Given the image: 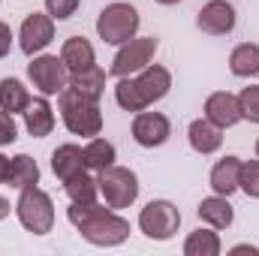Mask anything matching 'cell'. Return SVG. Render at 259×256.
<instances>
[{
    "label": "cell",
    "mask_w": 259,
    "mask_h": 256,
    "mask_svg": "<svg viewBox=\"0 0 259 256\" xmlns=\"http://www.w3.org/2000/svg\"><path fill=\"white\" fill-rule=\"evenodd\" d=\"M69 223L81 232V238H88L91 244L97 247H115L121 241H127L130 235V223L124 217H118L115 211L109 208H100V205H78L72 202L69 208Z\"/></svg>",
    "instance_id": "obj_1"
},
{
    "label": "cell",
    "mask_w": 259,
    "mask_h": 256,
    "mask_svg": "<svg viewBox=\"0 0 259 256\" xmlns=\"http://www.w3.org/2000/svg\"><path fill=\"white\" fill-rule=\"evenodd\" d=\"M61 115L69 133L75 136H100L103 130V115L97 100L78 94L75 88H64L61 91Z\"/></svg>",
    "instance_id": "obj_2"
},
{
    "label": "cell",
    "mask_w": 259,
    "mask_h": 256,
    "mask_svg": "<svg viewBox=\"0 0 259 256\" xmlns=\"http://www.w3.org/2000/svg\"><path fill=\"white\" fill-rule=\"evenodd\" d=\"M15 211H18L21 226L33 235H46L55 226V205H52L49 193H42L39 187H24L18 196Z\"/></svg>",
    "instance_id": "obj_3"
},
{
    "label": "cell",
    "mask_w": 259,
    "mask_h": 256,
    "mask_svg": "<svg viewBox=\"0 0 259 256\" xmlns=\"http://www.w3.org/2000/svg\"><path fill=\"white\" fill-rule=\"evenodd\" d=\"M139 30V12L130 3H109L97 18V33L109 46H124Z\"/></svg>",
    "instance_id": "obj_4"
},
{
    "label": "cell",
    "mask_w": 259,
    "mask_h": 256,
    "mask_svg": "<svg viewBox=\"0 0 259 256\" xmlns=\"http://www.w3.org/2000/svg\"><path fill=\"white\" fill-rule=\"evenodd\" d=\"M178 223H181V214L172 202L166 199H154L142 208L139 214V229L154 238V241H169L175 232H178Z\"/></svg>",
    "instance_id": "obj_5"
},
{
    "label": "cell",
    "mask_w": 259,
    "mask_h": 256,
    "mask_svg": "<svg viewBox=\"0 0 259 256\" xmlns=\"http://www.w3.org/2000/svg\"><path fill=\"white\" fill-rule=\"evenodd\" d=\"M100 190L109 208H127L139 196V178L124 166H109L100 172Z\"/></svg>",
    "instance_id": "obj_6"
},
{
    "label": "cell",
    "mask_w": 259,
    "mask_h": 256,
    "mask_svg": "<svg viewBox=\"0 0 259 256\" xmlns=\"http://www.w3.org/2000/svg\"><path fill=\"white\" fill-rule=\"evenodd\" d=\"M154 55H157V39L154 36H142V39H130L121 46V52L115 55V61H112V75L115 78H124V75H133V72H139V69H145V66L154 61Z\"/></svg>",
    "instance_id": "obj_7"
},
{
    "label": "cell",
    "mask_w": 259,
    "mask_h": 256,
    "mask_svg": "<svg viewBox=\"0 0 259 256\" xmlns=\"http://www.w3.org/2000/svg\"><path fill=\"white\" fill-rule=\"evenodd\" d=\"M27 75H30V81L49 97V94H61L66 88V81H69V69H66L64 61H58L55 55H39V58H33L30 66H27Z\"/></svg>",
    "instance_id": "obj_8"
},
{
    "label": "cell",
    "mask_w": 259,
    "mask_h": 256,
    "mask_svg": "<svg viewBox=\"0 0 259 256\" xmlns=\"http://www.w3.org/2000/svg\"><path fill=\"white\" fill-rule=\"evenodd\" d=\"M21 52L24 55H36V52H42L52 39H55V21H52V15H42V12H30L27 18H24V24H21Z\"/></svg>",
    "instance_id": "obj_9"
},
{
    "label": "cell",
    "mask_w": 259,
    "mask_h": 256,
    "mask_svg": "<svg viewBox=\"0 0 259 256\" xmlns=\"http://www.w3.org/2000/svg\"><path fill=\"white\" fill-rule=\"evenodd\" d=\"M196 24H199V30H205L211 36H226L235 27V9L226 0H211V3H205L199 9Z\"/></svg>",
    "instance_id": "obj_10"
},
{
    "label": "cell",
    "mask_w": 259,
    "mask_h": 256,
    "mask_svg": "<svg viewBox=\"0 0 259 256\" xmlns=\"http://www.w3.org/2000/svg\"><path fill=\"white\" fill-rule=\"evenodd\" d=\"M133 81H136V91H139L145 109H148L151 103L163 100V97L169 94V88H172L169 69H166V66H151V64L145 66V69H139V75H136Z\"/></svg>",
    "instance_id": "obj_11"
},
{
    "label": "cell",
    "mask_w": 259,
    "mask_h": 256,
    "mask_svg": "<svg viewBox=\"0 0 259 256\" xmlns=\"http://www.w3.org/2000/svg\"><path fill=\"white\" fill-rule=\"evenodd\" d=\"M169 118L160 115V112H142L136 115L133 121V139L142 145V148H157L169 139Z\"/></svg>",
    "instance_id": "obj_12"
},
{
    "label": "cell",
    "mask_w": 259,
    "mask_h": 256,
    "mask_svg": "<svg viewBox=\"0 0 259 256\" xmlns=\"http://www.w3.org/2000/svg\"><path fill=\"white\" fill-rule=\"evenodd\" d=\"M205 118L211 124H217L220 130L232 127L241 121V106H238V97L226 94V91H217L205 100Z\"/></svg>",
    "instance_id": "obj_13"
},
{
    "label": "cell",
    "mask_w": 259,
    "mask_h": 256,
    "mask_svg": "<svg viewBox=\"0 0 259 256\" xmlns=\"http://www.w3.org/2000/svg\"><path fill=\"white\" fill-rule=\"evenodd\" d=\"M3 184H6V187H15V190L36 187V184H39V166H36L27 154H18V157L9 160L6 175H3Z\"/></svg>",
    "instance_id": "obj_14"
},
{
    "label": "cell",
    "mask_w": 259,
    "mask_h": 256,
    "mask_svg": "<svg viewBox=\"0 0 259 256\" xmlns=\"http://www.w3.org/2000/svg\"><path fill=\"white\" fill-rule=\"evenodd\" d=\"M24 127H27V133L33 139H42V136L52 133V127H55V112H52V106H49L46 97L30 100V106L24 109Z\"/></svg>",
    "instance_id": "obj_15"
},
{
    "label": "cell",
    "mask_w": 259,
    "mask_h": 256,
    "mask_svg": "<svg viewBox=\"0 0 259 256\" xmlns=\"http://www.w3.org/2000/svg\"><path fill=\"white\" fill-rule=\"evenodd\" d=\"M61 61L66 64L69 72H81V69H91L97 64L94 58V46L84 39V36H69L61 49Z\"/></svg>",
    "instance_id": "obj_16"
},
{
    "label": "cell",
    "mask_w": 259,
    "mask_h": 256,
    "mask_svg": "<svg viewBox=\"0 0 259 256\" xmlns=\"http://www.w3.org/2000/svg\"><path fill=\"white\" fill-rule=\"evenodd\" d=\"M241 184V160L238 157H223L214 169H211V187L220 196H229V193L238 190Z\"/></svg>",
    "instance_id": "obj_17"
},
{
    "label": "cell",
    "mask_w": 259,
    "mask_h": 256,
    "mask_svg": "<svg viewBox=\"0 0 259 256\" xmlns=\"http://www.w3.org/2000/svg\"><path fill=\"white\" fill-rule=\"evenodd\" d=\"M187 139H190V148L199 151V154H214L220 145H223V136H220V127L211 124L208 118H199L190 124L187 130Z\"/></svg>",
    "instance_id": "obj_18"
},
{
    "label": "cell",
    "mask_w": 259,
    "mask_h": 256,
    "mask_svg": "<svg viewBox=\"0 0 259 256\" xmlns=\"http://www.w3.org/2000/svg\"><path fill=\"white\" fill-rule=\"evenodd\" d=\"M84 169H88V166H84V154H81L78 145H61V148L52 154V172H55L61 181L78 175V172H84Z\"/></svg>",
    "instance_id": "obj_19"
},
{
    "label": "cell",
    "mask_w": 259,
    "mask_h": 256,
    "mask_svg": "<svg viewBox=\"0 0 259 256\" xmlns=\"http://www.w3.org/2000/svg\"><path fill=\"white\" fill-rule=\"evenodd\" d=\"M199 217L208 223V226H214V229H226V226H232V205L226 202V196H208V199H202L199 202Z\"/></svg>",
    "instance_id": "obj_20"
},
{
    "label": "cell",
    "mask_w": 259,
    "mask_h": 256,
    "mask_svg": "<svg viewBox=\"0 0 259 256\" xmlns=\"http://www.w3.org/2000/svg\"><path fill=\"white\" fill-rule=\"evenodd\" d=\"M69 88H75L78 94H84L91 100H100L103 88H106V72L97 64L91 66V69H81V72H69Z\"/></svg>",
    "instance_id": "obj_21"
},
{
    "label": "cell",
    "mask_w": 259,
    "mask_h": 256,
    "mask_svg": "<svg viewBox=\"0 0 259 256\" xmlns=\"http://www.w3.org/2000/svg\"><path fill=\"white\" fill-rule=\"evenodd\" d=\"M229 69L241 78H250V75H259V46L253 42H241L232 49L229 55Z\"/></svg>",
    "instance_id": "obj_22"
},
{
    "label": "cell",
    "mask_w": 259,
    "mask_h": 256,
    "mask_svg": "<svg viewBox=\"0 0 259 256\" xmlns=\"http://www.w3.org/2000/svg\"><path fill=\"white\" fill-rule=\"evenodd\" d=\"M30 106V94L18 78H0V109L3 112H24Z\"/></svg>",
    "instance_id": "obj_23"
},
{
    "label": "cell",
    "mask_w": 259,
    "mask_h": 256,
    "mask_svg": "<svg viewBox=\"0 0 259 256\" xmlns=\"http://www.w3.org/2000/svg\"><path fill=\"white\" fill-rule=\"evenodd\" d=\"M81 154H84V166L94 169V172H103V169L115 166V145L106 142V139H91L81 148Z\"/></svg>",
    "instance_id": "obj_24"
},
{
    "label": "cell",
    "mask_w": 259,
    "mask_h": 256,
    "mask_svg": "<svg viewBox=\"0 0 259 256\" xmlns=\"http://www.w3.org/2000/svg\"><path fill=\"white\" fill-rule=\"evenodd\" d=\"M64 190H66V196H69L72 202H78V205H91V202L97 199L100 181H94L88 172H78V175H72V178H66L64 181Z\"/></svg>",
    "instance_id": "obj_25"
},
{
    "label": "cell",
    "mask_w": 259,
    "mask_h": 256,
    "mask_svg": "<svg viewBox=\"0 0 259 256\" xmlns=\"http://www.w3.org/2000/svg\"><path fill=\"white\" fill-rule=\"evenodd\" d=\"M184 253L187 256H217L220 253V238L211 229H196L190 238L184 241Z\"/></svg>",
    "instance_id": "obj_26"
},
{
    "label": "cell",
    "mask_w": 259,
    "mask_h": 256,
    "mask_svg": "<svg viewBox=\"0 0 259 256\" xmlns=\"http://www.w3.org/2000/svg\"><path fill=\"white\" fill-rule=\"evenodd\" d=\"M115 100H118V106L121 109H127V112H142L145 109V103H142V97H139V91H136V81L124 75L118 84H115Z\"/></svg>",
    "instance_id": "obj_27"
},
{
    "label": "cell",
    "mask_w": 259,
    "mask_h": 256,
    "mask_svg": "<svg viewBox=\"0 0 259 256\" xmlns=\"http://www.w3.org/2000/svg\"><path fill=\"white\" fill-rule=\"evenodd\" d=\"M238 106H241V118L259 124V84L253 88H244L241 97H238Z\"/></svg>",
    "instance_id": "obj_28"
},
{
    "label": "cell",
    "mask_w": 259,
    "mask_h": 256,
    "mask_svg": "<svg viewBox=\"0 0 259 256\" xmlns=\"http://www.w3.org/2000/svg\"><path fill=\"white\" fill-rule=\"evenodd\" d=\"M241 190L247 193L250 199H259V160L241 163Z\"/></svg>",
    "instance_id": "obj_29"
},
{
    "label": "cell",
    "mask_w": 259,
    "mask_h": 256,
    "mask_svg": "<svg viewBox=\"0 0 259 256\" xmlns=\"http://www.w3.org/2000/svg\"><path fill=\"white\" fill-rule=\"evenodd\" d=\"M46 9H49V15L52 18H69L75 9H78V0H46Z\"/></svg>",
    "instance_id": "obj_30"
},
{
    "label": "cell",
    "mask_w": 259,
    "mask_h": 256,
    "mask_svg": "<svg viewBox=\"0 0 259 256\" xmlns=\"http://www.w3.org/2000/svg\"><path fill=\"white\" fill-rule=\"evenodd\" d=\"M15 136H18V127H15V121H12V115L0 109V145H12Z\"/></svg>",
    "instance_id": "obj_31"
},
{
    "label": "cell",
    "mask_w": 259,
    "mask_h": 256,
    "mask_svg": "<svg viewBox=\"0 0 259 256\" xmlns=\"http://www.w3.org/2000/svg\"><path fill=\"white\" fill-rule=\"evenodd\" d=\"M9 49H12V30H9V24L0 21V58H6Z\"/></svg>",
    "instance_id": "obj_32"
},
{
    "label": "cell",
    "mask_w": 259,
    "mask_h": 256,
    "mask_svg": "<svg viewBox=\"0 0 259 256\" xmlns=\"http://www.w3.org/2000/svg\"><path fill=\"white\" fill-rule=\"evenodd\" d=\"M229 253H250V256H259V247H250V244H238V247H232V250H229Z\"/></svg>",
    "instance_id": "obj_33"
},
{
    "label": "cell",
    "mask_w": 259,
    "mask_h": 256,
    "mask_svg": "<svg viewBox=\"0 0 259 256\" xmlns=\"http://www.w3.org/2000/svg\"><path fill=\"white\" fill-rule=\"evenodd\" d=\"M6 217H9V202L0 196V220H6Z\"/></svg>",
    "instance_id": "obj_34"
},
{
    "label": "cell",
    "mask_w": 259,
    "mask_h": 256,
    "mask_svg": "<svg viewBox=\"0 0 259 256\" xmlns=\"http://www.w3.org/2000/svg\"><path fill=\"white\" fill-rule=\"evenodd\" d=\"M6 166H9V160L0 154V184H3V175H6Z\"/></svg>",
    "instance_id": "obj_35"
},
{
    "label": "cell",
    "mask_w": 259,
    "mask_h": 256,
    "mask_svg": "<svg viewBox=\"0 0 259 256\" xmlns=\"http://www.w3.org/2000/svg\"><path fill=\"white\" fill-rule=\"evenodd\" d=\"M157 3H163V6H175V3H181V0H157Z\"/></svg>",
    "instance_id": "obj_36"
},
{
    "label": "cell",
    "mask_w": 259,
    "mask_h": 256,
    "mask_svg": "<svg viewBox=\"0 0 259 256\" xmlns=\"http://www.w3.org/2000/svg\"><path fill=\"white\" fill-rule=\"evenodd\" d=\"M256 154H259V142H256Z\"/></svg>",
    "instance_id": "obj_37"
}]
</instances>
